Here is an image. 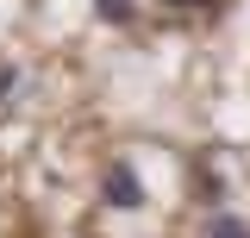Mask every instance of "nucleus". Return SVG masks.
<instances>
[{"label": "nucleus", "mask_w": 250, "mask_h": 238, "mask_svg": "<svg viewBox=\"0 0 250 238\" xmlns=\"http://www.w3.org/2000/svg\"><path fill=\"white\" fill-rule=\"evenodd\" d=\"M100 194H106V207H119V213H138L144 207V182H138V169L131 163H106V176H100Z\"/></svg>", "instance_id": "f257e3e1"}, {"label": "nucleus", "mask_w": 250, "mask_h": 238, "mask_svg": "<svg viewBox=\"0 0 250 238\" xmlns=\"http://www.w3.org/2000/svg\"><path fill=\"white\" fill-rule=\"evenodd\" d=\"M207 238H250V226H244V219H231V213H213Z\"/></svg>", "instance_id": "f03ea898"}, {"label": "nucleus", "mask_w": 250, "mask_h": 238, "mask_svg": "<svg viewBox=\"0 0 250 238\" xmlns=\"http://www.w3.org/2000/svg\"><path fill=\"white\" fill-rule=\"evenodd\" d=\"M100 19H106V25H125V19H131V0H100Z\"/></svg>", "instance_id": "7ed1b4c3"}, {"label": "nucleus", "mask_w": 250, "mask_h": 238, "mask_svg": "<svg viewBox=\"0 0 250 238\" xmlns=\"http://www.w3.org/2000/svg\"><path fill=\"white\" fill-rule=\"evenodd\" d=\"M163 6H175V13H182V6H207V0H163Z\"/></svg>", "instance_id": "20e7f679"}]
</instances>
